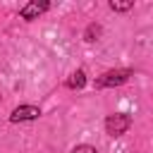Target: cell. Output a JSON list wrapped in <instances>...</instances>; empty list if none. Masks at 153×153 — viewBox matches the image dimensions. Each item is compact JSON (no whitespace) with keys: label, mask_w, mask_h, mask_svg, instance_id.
Masks as SVG:
<instances>
[{"label":"cell","mask_w":153,"mask_h":153,"mask_svg":"<svg viewBox=\"0 0 153 153\" xmlns=\"http://www.w3.org/2000/svg\"><path fill=\"white\" fill-rule=\"evenodd\" d=\"M110 7H112V10H117V12H124V10H131V7H134V2H131V0H127V2H115V0H112V2H110Z\"/></svg>","instance_id":"obj_6"},{"label":"cell","mask_w":153,"mask_h":153,"mask_svg":"<svg viewBox=\"0 0 153 153\" xmlns=\"http://www.w3.org/2000/svg\"><path fill=\"white\" fill-rule=\"evenodd\" d=\"M38 115H41V110L36 105H19L17 110H12L10 122H29V120H36Z\"/></svg>","instance_id":"obj_3"},{"label":"cell","mask_w":153,"mask_h":153,"mask_svg":"<svg viewBox=\"0 0 153 153\" xmlns=\"http://www.w3.org/2000/svg\"><path fill=\"white\" fill-rule=\"evenodd\" d=\"M100 33V26H96V24H91L88 29H86V41H96L93 36H98Z\"/></svg>","instance_id":"obj_8"},{"label":"cell","mask_w":153,"mask_h":153,"mask_svg":"<svg viewBox=\"0 0 153 153\" xmlns=\"http://www.w3.org/2000/svg\"><path fill=\"white\" fill-rule=\"evenodd\" d=\"M129 127H131V117L127 112H112L105 117V131L110 136H122Z\"/></svg>","instance_id":"obj_1"},{"label":"cell","mask_w":153,"mask_h":153,"mask_svg":"<svg viewBox=\"0 0 153 153\" xmlns=\"http://www.w3.org/2000/svg\"><path fill=\"white\" fill-rule=\"evenodd\" d=\"M84 84H86V74H84V69H76V72L67 79V86H69V88H84Z\"/></svg>","instance_id":"obj_5"},{"label":"cell","mask_w":153,"mask_h":153,"mask_svg":"<svg viewBox=\"0 0 153 153\" xmlns=\"http://www.w3.org/2000/svg\"><path fill=\"white\" fill-rule=\"evenodd\" d=\"M129 76H131V69H110V72H105V74H103V76L96 81V86H98V88L120 86V84L129 81Z\"/></svg>","instance_id":"obj_2"},{"label":"cell","mask_w":153,"mask_h":153,"mask_svg":"<svg viewBox=\"0 0 153 153\" xmlns=\"http://www.w3.org/2000/svg\"><path fill=\"white\" fill-rule=\"evenodd\" d=\"M48 7H50V2H45V0H43V2H36V0H33V2H26V5L19 10V17H22V19H36V17L43 14Z\"/></svg>","instance_id":"obj_4"},{"label":"cell","mask_w":153,"mask_h":153,"mask_svg":"<svg viewBox=\"0 0 153 153\" xmlns=\"http://www.w3.org/2000/svg\"><path fill=\"white\" fill-rule=\"evenodd\" d=\"M72 153H98V151H96L93 146H88V143H81V146H74Z\"/></svg>","instance_id":"obj_7"}]
</instances>
